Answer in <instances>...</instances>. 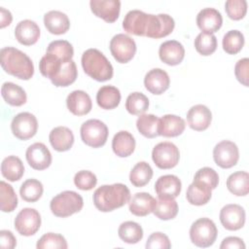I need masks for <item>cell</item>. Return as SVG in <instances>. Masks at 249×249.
<instances>
[{
    "label": "cell",
    "mask_w": 249,
    "mask_h": 249,
    "mask_svg": "<svg viewBox=\"0 0 249 249\" xmlns=\"http://www.w3.org/2000/svg\"><path fill=\"white\" fill-rule=\"evenodd\" d=\"M94 206L101 212H110L126 204L130 199L129 189L122 183L103 185L93 193Z\"/></svg>",
    "instance_id": "obj_1"
},
{
    "label": "cell",
    "mask_w": 249,
    "mask_h": 249,
    "mask_svg": "<svg viewBox=\"0 0 249 249\" xmlns=\"http://www.w3.org/2000/svg\"><path fill=\"white\" fill-rule=\"evenodd\" d=\"M0 61L3 70L18 79L29 80L34 74V65L31 58L23 52L14 48L1 49Z\"/></svg>",
    "instance_id": "obj_2"
},
{
    "label": "cell",
    "mask_w": 249,
    "mask_h": 249,
    "mask_svg": "<svg viewBox=\"0 0 249 249\" xmlns=\"http://www.w3.org/2000/svg\"><path fill=\"white\" fill-rule=\"evenodd\" d=\"M82 67L87 75L98 82L112 79L114 69L107 57L97 49H89L82 54Z\"/></svg>",
    "instance_id": "obj_3"
},
{
    "label": "cell",
    "mask_w": 249,
    "mask_h": 249,
    "mask_svg": "<svg viewBox=\"0 0 249 249\" xmlns=\"http://www.w3.org/2000/svg\"><path fill=\"white\" fill-rule=\"evenodd\" d=\"M83 206V197L74 191H64L53 196L50 202L52 213L60 218H66L81 211Z\"/></svg>",
    "instance_id": "obj_4"
},
{
    "label": "cell",
    "mask_w": 249,
    "mask_h": 249,
    "mask_svg": "<svg viewBox=\"0 0 249 249\" xmlns=\"http://www.w3.org/2000/svg\"><path fill=\"white\" fill-rule=\"evenodd\" d=\"M217 234V227L209 218H199L190 228L191 241L197 247L206 248L213 245Z\"/></svg>",
    "instance_id": "obj_5"
},
{
    "label": "cell",
    "mask_w": 249,
    "mask_h": 249,
    "mask_svg": "<svg viewBox=\"0 0 249 249\" xmlns=\"http://www.w3.org/2000/svg\"><path fill=\"white\" fill-rule=\"evenodd\" d=\"M83 142L92 148L102 147L108 138V127L100 120L90 119L86 121L80 129Z\"/></svg>",
    "instance_id": "obj_6"
},
{
    "label": "cell",
    "mask_w": 249,
    "mask_h": 249,
    "mask_svg": "<svg viewBox=\"0 0 249 249\" xmlns=\"http://www.w3.org/2000/svg\"><path fill=\"white\" fill-rule=\"evenodd\" d=\"M152 159L155 164L160 169L173 168L177 165L180 159L179 149L171 142H160L154 147Z\"/></svg>",
    "instance_id": "obj_7"
},
{
    "label": "cell",
    "mask_w": 249,
    "mask_h": 249,
    "mask_svg": "<svg viewBox=\"0 0 249 249\" xmlns=\"http://www.w3.org/2000/svg\"><path fill=\"white\" fill-rule=\"evenodd\" d=\"M110 52L120 63H127L136 53L135 41L126 34H117L110 41Z\"/></svg>",
    "instance_id": "obj_8"
},
{
    "label": "cell",
    "mask_w": 249,
    "mask_h": 249,
    "mask_svg": "<svg viewBox=\"0 0 249 249\" xmlns=\"http://www.w3.org/2000/svg\"><path fill=\"white\" fill-rule=\"evenodd\" d=\"M11 129L13 134L19 140L32 138L38 129L37 119L29 112L18 113L12 120Z\"/></svg>",
    "instance_id": "obj_9"
},
{
    "label": "cell",
    "mask_w": 249,
    "mask_h": 249,
    "mask_svg": "<svg viewBox=\"0 0 249 249\" xmlns=\"http://www.w3.org/2000/svg\"><path fill=\"white\" fill-rule=\"evenodd\" d=\"M41 226L40 213L34 208H23L21 209L16 219L15 228L18 232L24 236H30L35 234Z\"/></svg>",
    "instance_id": "obj_10"
},
{
    "label": "cell",
    "mask_w": 249,
    "mask_h": 249,
    "mask_svg": "<svg viewBox=\"0 0 249 249\" xmlns=\"http://www.w3.org/2000/svg\"><path fill=\"white\" fill-rule=\"evenodd\" d=\"M213 159L218 166L222 168H231L238 161V147L232 141L223 140L214 147Z\"/></svg>",
    "instance_id": "obj_11"
},
{
    "label": "cell",
    "mask_w": 249,
    "mask_h": 249,
    "mask_svg": "<svg viewBox=\"0 0 249 249\" xmlns=\"http://www.w3.org/2000/svg\"><path fill=\"white\" fill-rule=\"evenodd\" d=\"M245 210L242 206L232 203L225 205L220 211V222L228 231H237L245 224Z\"/></svg>",
    "instance_id": "obj_12"
},
{
    "label": "cell",
    "mask_w": 249,
    "mask_h": 249,
    "mask_svg": "<svg viewBox=\"0 0 249 249\" xmlns=\"http://www.w3.org/2000/svg\"><path fill=\"white\" fill-rule=\"evenodd\" d=\"M150 21V14L140 10L129 11L123 20V28L127 33L136 36H146Z\"/></svg>",
    "instance_id": "obj_13"
},
{
    "label": "cell",
    "mask_w": 249,
    "mask_h": 249,
    "mask_svg": "<svg viewBox=\"0 0 249 249\" xmlns=\"http://www.w3.org/2000/svg\"><path fill=\"white\" fill-rule=\"evenodd\" d=\"M25 158L28 164L36 170H44L52 163V154L47 146L41 142L30 145L25 152Z\"/></svg>",
    "instance_id": "obj_14"
},
{
    "label": "cell",
    "mask_w": 249,
    "mask_h": 249,
    "mask_svg": "<svg viewBox=\"0 0 249 249\" xmlns=\"http://www.w3.org/2000/svg\"><path fill=\"white\" fill-rule=\"evenodd\" d=\"M175 26L172 17L167 14L152 15L150 17L149 28L146 37L159 39L169 35Z\"/></svg>",
    "instance_id": "obj_15"
},
{
    "label": "cell",
    "mask_w": 249,
    "mask_h": 249,
    "mask_svg": "<svg viewBox=\"0 0 249 249\" xmlns=\"http://www.w3.org/2000/svg\"><path fill=\"white\" fill-rule=\"evenodd\" d=\"M91 12L107 22H114L120 16L121 2L119 0H90Z\"/></svg>",
    "instance_id": "obj_16"
},
{
    "label": "cell",
    "mask_w": 249,
    "mask_h": 249,
    "mask_svg": "<svg viewBox=\"0 0 249 249\" xmlns=\"http://www.w3.org/2000/svg\"><path fill=\"white\" fill-rule=\"evenodd\" d=\"M212 121V113L208 107L196 104L191 107L187 113V123L189 126L196 131L207 129Z\"/></svg>",
    "instance_id": "obj_17"
},
{
    "label": "cell",
    "mask_w": 249,
    "mask_h": 249,
    "mask_svg": "<svg viewBox=\"0 0 249 249\" xmlns=\"http://www.w3.org/2000/svg\"><path fill=\"white\" fill-rule=\"evenodd\" d=\"M223 23L221 13L214 8H204L196 16V24L204 33L213 34L217 32Z\"/></svg>",
    "instance_id": "obj_18"
},
{
    "label": "cell",
    "mask_w": 249,
    "mask_h": 249,
    "mask_svg": "<svg viewBox=\"0 0 249 249\" xmlns=\"http://www.w3.org/2000/svg\"><path fill=\"white\" fill-rule=\"evenodd\" d=\"M160 60L167 65H178L185 56V49L183 45L176 40H168L160 44L159 49Z\"/></svg>",
    "instance_id": "obj_19"
},
{
    "label": "cell",
    "mask_w": 249,
    "mask_h": 249,
    "mask_svg": "<svg viewBox=\"0 0 249 249\" xmlns=\"http://www.w3.org/2000/svg\"><path fill=\"white\" fill-rule=\"evenodd\" d=\"M169 85L170 79L168 74L160 68H154L145 75L144 86L153 94L160 95L163 93L169 88Z\"/></svg>",
    "instance_id": "obj_20"
},
{
    "label": "cell",
    "mask_w": 249,
    "mask_h": 249,
    "mask_svg": "<svg viewBox=\"0 0 249 249\" xmlns=\"http://www.w3.org/2000/svg\"><path fill=\"white\" fill-rule=\"evenodd\" d=\"M68 110L75 116L87 115L92 108V102L89 95L84 90H73L66 98Z\"/></svg>",
    "instance_id": "obj_21"
},
{
    "label": "cell",
    "mask_w": 249,
    "mask_h": 249,
    "mask_svg": "<svg viewBox=\"0 0 249 249\" xmlns=\"http://www.w3.org/2000/svg\"><path fill=\"white\" fill-rule=\"evenodd\" d=\"M15 36L21 45H34L40 37V27L31 19L20 20L15 28Z\"/></svg>",
    "instance_id": "obj_22"
},
{
    "label": "cell",
    "mask_w": 249,
    "mask_h": 249,
    "mask_svg": "<svg viewBox=\"0 0 249 249\" xmlns=\"http://www.w3.org/2000/svg\"><path fill=\"white\" fill-rule=\"evenodd\" d=\"M181 181L176 175L167 174L160 176L155 183L158 197H177L181 193Z\"/></svg>",
    "instance_id": "obj_23"
},
{
    "label": "cell",
    "mask_w": 249,
    "mask_h": 249,
    "mask_svg": "<svg viewBox=\"0 0 249 249\" xmlns=\"http://www.w3.org/2000/svg\"><path fill=\"white\" fill-rule=\"evenodd\" d=\"M157 199L150 194L142 192L136 193L128 201L129 211L138 217L146 216L153 212Z\"/></svg>",
    "instance_id": "obj_24"
},
{
    "label": "cell",
    "mask_w": 249,
    "mask_h": 249,
    "mask_svg": "<svg viewBox=\"0 0 249 249\" xmlns=\"http://www.w3.org/2000/svg\"><path fill=\"white\" fill-rule=\"evenodd\" d=\"M44 24L47 30L54 35L64 34L70 27L67 15L56 10L50 11L44 15Z\"/></svg>",
    "instance_id": "obj_25"
},
{
    "label": "cell",
    "mask_w": 249,
    "mask_h": 249,
    "mask_svg": "<svg viewBox=\"0 0 249 249\" xmlns=\"http://www.w3.org/2000/svg\"><path fill=\"white\" fill-rule=\"evenodd\" d=\"M185 127L186 123L181 117L167 114L160 119L159 135L164 137H176L183 133Z\"/></svg>",
    "instance_id": "obj_26"
},
{
    "label": "cell",
    "mask_w": 249,
    "mask_h": 249,
    "mask_svg": "<svg viewBox=\"0 0 249 249\" xmlns=\"http://www.w3.org/2000/svg\"><path fill=\"white\" fill-rule=\"evenodd\" d=\"M52 147L57 152H66L74 144V134L66 126H56L53 128L49 135Z\"/></svg>",
    "instance_id": "obj_27"
},
{
    "label": "cell",
    "mask_w": 249,
    "mask_h": 249,
    "mask_svg": "<svg viewBox=\"0 0 249 249\" xmlns=\"http://www.w3.org/2000/svg\"><path fill=\"white\" fill-rule=\"evenodd\" d=\"M135 144V139L130 132L121 130L113 137L112 149L118 157L126 158L134 152Z\"/></svg>",
    "instance_id": "obj_28"
},
{
    "label": "cell",
    "mask_w": 249,
    "mask_h": 249,
    "mask_svg": "<svg viewBox=\"0 0 249 249\" xmlns=\"http://www.w3.org/2000/svg\"><path fill=\"white\" fill-rule=\"evenodd\" d=\"M121 101L120 89L114 86H103L96 93L98 106L105 110H111L119 106Z\"/></svg>",
    "instance_id": "obj_29"
},
{
    "label": "cell",
    "mask_w": 249,
    "mask_h": 249,
    "mask_svg": "<svg viewBox=\"0 0 249 249\" xmlns=\"http://www.w3.org/2000/svg\"><path fill=\"white\" fill-rule=\"evenodd\" d=\"M211 192L212 190L208 186L196 181H193V183L188 187L186 198L193 205H204L210 200L212 196Z\"/></svg>",
    "instance_id": "obj_30"
},
{
    "label": "cell",
    "mask_w": 249,
    "mask_h": 249,
    "mask_svg": "<svg viewBox=\"0 0 249 249\" xmlns=\"http://www.w3.org/2000/svg\"><path fill=\"white\" fill-rule=\"evenodd\" d=\"M1 173L8 181H18L24 173V166L21 160L16 156H8L1 163Z\"/></svg>",
    "instance_id": "obj_31"
},
{
    "label": "cell",
    "mask_w": 249,
    "mask_h": 249,
    "mask_svg": "<svg viewBox=\"0 0 249 249\" xmlns=\"http://www.w3.org/2000/svg\"><path fill=\"white\" fill-rule=\"evenodd\" d=\"M1 94L5 102L12 106H21L27 100L24 89L18 85L11 82H6L2 85Z\"/></svg>",
    "instance_id": "obj_32"
},
{
    "label": "cell",
    "mask_w": 249,
    "mask_h": 249,
    "mask_svg": "<svg viewBox=\"0 0 249 249\" xmlns=\"http://www.w3.org/2000/svg\"><path fill=\"white\" fill-rule=\"evenodd\" d=\"M227 188L234 196H247L249 192V174L246 171L231 173L227 179Z\"/></svg>",
    "instance_id": "obj_33"
},
{
    "label": "cell",
    "mask_w": 249,
    "mask_h": 249,
    "mask_svg": "<svg viewBox=\"0 0 249 249\" xmlns=\"http://www.w3.org/2000/svg\"><path fill=\"white\" fill-rule=\"evenodd\" d=\"M153 213L156 217L163 221L173 219L178 214V203L172 197H159Z\"/></svg>",
    "instance_id": "obj_34"
},
{
    "label": "cell",
    "mask_w": 249,
    "mask_h": 249,
    "mask_svg": "<svg viewBox=\"0 0 249 249\" xmlns=\"http://www.w3.org/2000/svg\"><path fill=\"white\" fill-rule=\"evenodd\" d=\"M118 234L124 242L135 244L142 239L143 230L138 223L133 221H125L120 225Z\"/></svg>",
    "instance_id": "obj_35"
},
{
    "label": "cell",
    "mask_w": 249,
    "mask_h": 249,
    "mask_svg": "<svg viewBox=\"0 0 249 249\" xmlns=\"http://www.w3.org/2000/svg\"><path fill=\"white\" fill-rule=\"evenodd\" d=\"M78 76V70L76 63L73 59L64 62L60 71L51 81L55 87H68L73 84Z\"/></svg>",
    "instance_id": "obj_36"
},
{
    "label": "cell",
    "mask_w": 249,
    "mask_h": 249,
    "mask_svg": "<svg viewBox=\"0 0 249 249\" xmlns=\"http://www.w3.org/2000/svg\"><path fill=\"white\" fill-rule=\"evenodd\" d=\"M153 177V169L146 161L137 162L129 173L130 183L137 188L147 185Z\"/></svg>",
    "instance_id": "obj_37"
},
{
    "label": "cell",
    "mask_w": 249,
    "mask_h": 249,
    "mask_svg": "<svg viewBox=\"0 0 249 249\" xmlns=\"http://www.w3.org/2000/svg\"><path fill=\"white\" fill-rule=\"evenodd\" d=\"M160 119L153 114H142L136 121L138 131L147 138H155L159 136Z\"/></svg>",
    "instance_id": "obj_38"
},
{
    "label": "cell",
    "mask_w": 249,
    "mask_h": 249,
    "mask_svg": "<svg viewBox=\"0 0 249 249\" xmlns=\"http://www.w3.org/2000/svg\"><path fill=\"white\" fill-rule=\"evenodd\" d=\"M44 188L42 183L37 179H27L25 180L19 189L20 196L23 200L27 202L37 201L43 195Z\"/></svg>",
    "instance_id": "obj_39"
},
{
    "label": "cell",
    "mask_w": 249,
    "mask_h": 249,
    "mask_svg": "<svg viewBox=\"0 0 249 249\" xmlns=\"http://www.w3.org/2000/svg\"><path fill=\"white\" fill-rule=\"evenodd\" d=\"M244 42V36L241 31L235 29L230 30L223 37V50L229 54H236L242 50Z\"/></svg>",
    "instance_id": "obj_40"
},
{
    "label": "cell",
    "mask_w": 249,
    "mask_h": 249,
    "mask_svg": "<svg viewBox=\"0 0 249 249\" xmlns=\"http://www.w3.org/2000/svg\"><path fill=\"white\" fill-rule=\"evenodd\" d=\"M149 108V99L142 92L130 93L125 101V109L131 115L140 116L144 114Z\"/></svg>",
    "instance_id": "obj_41"
},
{
    "label": "cell",
    "mask_w": 249,
    "mask_h": 249,
    "mask_svg": "<svg viewBox=\"0 0 249 249\" xmlns=\"http://www.w3.org/2000/svg\"><path fill=\"white\" fill-rule=\"evenodd\" d=\"M0 204L3 212H12L18 206V196L13 187L5 181L0 182Z\"/></svg>",
    "instance_id": "obj_42"
},
{
    "label": "cell",
    "mask_w": 249,
    "mask_h": 249,
    "mask_svg": "<svg viewBox=\"0 0 249 249\" xmlns=\"http://www.w3.org/2000/svg\"><path fill=\"white\" fill-rule=\"evenodd\" d=\"M195 48L201 55H210L217 49V38L214 34L200 32L195 39Z\"/></svg>",
    "instance_id": "obj_43"
},
{
    "label": "cell",
    "mask_w": 249,
    "mask_h": 249,
    "mask_svg": "<svg viewBox=\"0 0 249 249\" xmlns=\"http://www.w3.org/2000/svg\"><path fill=\"white\" fill-rule=\"evenodd\" d=\"M36 247L38 249H66L68 245L66 239L61 234L48 232L41 236L37 241Z\"/></svg>",
    "instance_id": "obj_44"
},
{
    "label": "cell",
    "mask_w": 249,
    "mask_h": 249,
    "mask_svg": "<svg viewBox=\"0 0 249 249\" xmlns=\"http://www.w3.org/2000/svg\"><path fill=\"white\" fill-rule=\"evenodd\" d=\"M53 53L62 59L69 60L72 59L74 55V50L72 45L66 40H55L49 44L47 52Z\"/></svg>",
    "instance_id": "obj_45"
},
{
    "label": "cell",
    "mask_w": 249,
    "mask_h": 249,
    "mask_svg": "<svg viewBox=\"0 0 249 249\" xmlns=\"http://www.w3.org/2000/svg\"><path fill=\"white\" fill-rule=\"evenodd\" d=\"M194 181L199 182L208 186L211 190L217 188L219 183V175L218 173L211 167H202L198 169L194 177Z\"/></svg>",
    "instance_id": "obj_46"
},
{
    "label": "cell",
    "mask_w": 249,
    "mask_h": 249,
    "mask_svg": "<svg viewBox=\"0 0 249 249\" xmlns=\"http://www.w3.org/2000/svg\"><path fill=\"white\" fill-rule=\"evenodd\" d=\"M225 11L231 19L239 20L246 15L247 2L245 0H228L225 3Z\"/></svg>",
    "instance_id": "obj_47"
},
{
    "label": "cell",
    "mask_w": 249,
    "mask_h": 249,
    "mask_svg": "<svg viewBox=\"0 0 249 249\" xmlns=\"http://www.w3.org/2000/svg\"><path fill=\"white\" fill-rule=\"evenodd\" d=\"M97 178L94 173L89 170L78 171L74 176L75 186L82 191H89L95 187Z\"/></svg>",
    "instance_id": "obj_48"
},
{
    "label": "cell",
    "mask_w": 249,
    "mask_h": 249,
    "mask_svg": "<svg viewBox=\"0 0 249 249\" xmlns=\"http://www.w3.org/2000/svg\"><path fill=\"white\" fill-rule=\"evenodd\" d=\"M147 249H169L171 248V243L168 236L160 231L153 232L147 239L146 242Z\"/></svg>",
    "instance_id": "obj_49"
},
{
    "label": "cell",
    "mask_w": 249,
    "mask_h": 249,
    "mask_svg": "<svg viewBox=\"0 0 249 249\" xmlns=\"http://www.w3.org/2000/svg\"><path fill=\"white\" fill-rule=\"evenodd\" d=\"M234 74L239 83L248 87L249 79V59L247 57L239 59L234 66Z\"/></svg>",
    "instance_id": "obj_50"
},
{
    "label": "cell",
    "mask_w": 249,
    "mask_h": 249,
    "mask_svg": "<svg viewBox=\"0 0 249 249\" xmlns=\"http://www.w3.org/2000/svg\"><path fill=\"white\" fill-rule=\"evenodd\" d=\"M17 245V238L11 231H0V247L3 249H13Z\"/></svg>",
    "instance_id": "obj_51"
},
{
    "label": "cell",
    "mask_w": 249,
    "mask_h": 249,
    "mask_svg": "<svg viewBox=\"0 0 249 249\" xmlns=\"http://www.w3.org/2000/svg\"><path fill=\"white\" fill-rule=\"evenodd\" d=\"M221 249H245L244 241L237 236H228L223 239Z\"/></svg>",
    "instance_id": "obj_52"
},
{
    "label": "cell",
    "mask_w": 249,
    "mask_h": 249,
    "mask_svg": "<svg viewBox=\"0 0 249 249\" xmlns=\"http://www.w3.org/2000/svg\"><path fill=\"white\" fill-rule=\"evenodd\" d=\"M13 20L12 14L9 10H6L3 7H0V27L4 28L11 24Z\"/></svg>",
    "instance_id": "obj_53"
}]
</instances>
